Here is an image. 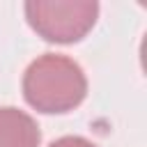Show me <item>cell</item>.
I'll return each instance as SVG.
<instances>
[{
  "instance_id": "277c9868",
  "label": "cell",
  "mask_w": 147,
  "mask_h": 147,
  "mask_svg": "<svg viewBox=\"0 0 147 147\" xmlns=\"http://www.w3.org/2000/svg\"><path fill=\"white\" fill-rule=\"evenodd\" d=\"M48 147H96V145L90 142L87 138H80V136H62V138L53 140Z\"/></svg>"
},
{
  "instance_id": "6da1fadb",
  "label": "cell",
  "mask_w": 147,
  "mask_h": 147,
  "mask_svg": "<svg viewBox=\"0 0 147 147\" xmlns=\"http://www.w3.org/2000/svg\"><path fill=\"white\" fill-rule=\"evenodd\" d=\"M87 78L80 64L60 53H44L23 74L25 101L46 115H62L83 103Z\"/></svg>"
},
{
  "instance_id": "7a4b0ae2",
  "label": "cell",
  "mask_w": 147,
  "mask_h": 147,
  "mask_svg": "<svg viewBox=\"0 0 147 147\" xmlns=\"http://www.w3.org/2000/svg\"><path fill=\"white\" fill-rule=\"evenodd\" d=\"M23 9L30 28L53 44L80 41L99 16V2L94 0H30Z\"/></svg>"
},
{
  "instance_id": "3957f363",
  "label": "cell",
  "mask_w": 147,
  "mask_h": 147,
  "mask_svg": "<svg viewBox=\"0 0 147 147\" xmlns=\"http://www.w3.org/2000/svg\"><path fill=\"white\" fill-rule=\"evenodd\" d=\"M41 131L28 113L2 106L0 108V147H39Z\"/></svg>"
}]
</instances>
